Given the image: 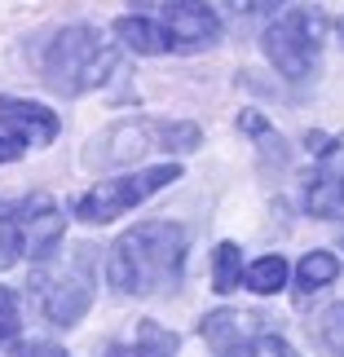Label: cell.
<instances>
[{"instance_id":"cell-1","label":"cell","mask_w":344,"mask_h":357,"mask_svg":"<svg viewBox=\"0 0 344 357\" xmlns=\"http://www.w3.org/2000/svg\"><path fill=\"white\" fill-rule=\"evenodd\" d=\"M186 260V229L177 221H142L119 234L106 260V282L124 296H155L177 282Z\"/></svg>"},{"instance_id":"cell-2","label":"cell","mask_w":344,"mask_h":357,"mask_svg":"<svg viewBox=\"0 0 344 357\" xmlns=\"http://www.w3.org/2000/svg\"><path fill=\"white\" fill-rule=\"evenodd\" d=\"M106 71H111V49L102 45V31L93 26H66L45 53V79L62 98L98 89Z\"/></svg>"},{"instance_id":"cell-3","label":"cell","mask_w":344,"mask_h":357,"mask_svg":"<svg viewBox=\"0 0 344 357\" xmlns=\"http://www.w3.org/2000/svg\"><path fill=\"white\" fill-rule=\"evenodd\" d=\"M203 340L216 349V357H300L287 340L274 331L269 318L247 309H221L203 318Z\"/></svg>"},{"instance_id":"cell-4","label":"cell","mask_w":344,"mask_h":357,"mask_svg":"<svg viewBox=\"0 0 344 357\" xmlns=\"http://www.w3.org/2000/svg\"><path fill=\"white\" fill-rule=\"evenodd\" d=\"M36 296L49 322L75 326L93 305V247H75L71 260H62L58 269L36 273Z\"/></svg>"},{"instance_id":"cell-5","label":"cell","mask_w":344,"mask_h":357,"mask_svg":"<svg viewBox=\"0 0 344 357\" xmlns=\"http://www.w3.org/2000/svg\"><path fill=\"white\" fill-rule=\"evenodd\" d=\"M177 176H181L177 163H159V168H142V172L115 176V181H102L75 203V216L89 221V225H106V221H115V216L133 212L137 203H146L150 195H159L163 185H172Z\"/></svg>"},{"instance_id":"cell-6","label":"cell","mask_w":344,"mask_h":357,"mask_svg":"<svg viewBox=\"0 0 344 357\" xmlns=\"http://www.w3.org/2000/svg\"><path fill=\"white\" fill-rule=\"evenodd\" d=\"M318 36L322 22L313 9H287L265 31V53L287 79H309L313 62H318Z\"/></svg>"},{"instance_id":"cell-7","label":"cell","mask_w":344,"mask_h":357,"mask_svg":"<svg viewBox=\"0 0 344 357\" xmlns=\"http://www.w3.org/2000/svg\"><path fill=\"white\" fill-rule=\"evenodd\" d=\"M305 208L309 216H322V221H340L344 216V137L318 150V163H313L305 181Z\"/></svg>"},{"instance_id":"cell-8","label":"cell","mask_w":344,"mask_h":357,"mask_svg":"<svg viewBox=\"0 0 344 357\" xmlns=\"http://www.w3.org/2000/svg\"><path fill=\"white\" fill-rule=\"evenodd\" d=\"M163 36L172 49H203L221 36V18L203 0H163Z\"/></svg>"},{"instance_id":"cell-9","label":"cell","mask_w":344,"mask_h":357,"mask_svg":"<svg viewBox=\"0 0 344 357\" xmlns=\"http://www.w3.org/2000/svg\"><path fill=\"white\" fill-rule=\"evenodd\" d=\"M0 123L13 132L18 146H49L58 137V115L36 102H18V98H0Z\"/></svg>"},{"instance_id":"cell-10","label":"cell","mask_w":344,"mask_h":357,"mask_svg":"<svg viewBox=\"0 0 344 357\" xmlns=\"http://www.w3.org/2000/svg\"><path fill=\"white\" fill-rule=\"evenodd\" d=\"M106 357H177V335L159 322H137L133 340H119V344L106 349Z\"/></svg>"},{"instance_id":"cell-11","label":"cell","mask_w":344,"mask_h":357,"mask_svg":"<svg viewBox=\"0 0 344 357\" xmlns=\"http://www.w3.org/2000/svg\"><path fill=\"white\" fill-rule=\"evenodd\" d=\"M340 278V260L331 256V252H309V256H300V269H296V291H300V300L305 296H313L318 287H327V282H336Z\"/></svg>"},{"instance_id":"cell-12","label":"cell","mask_w":344,"mask_h":357,"mask_svg":"<svg viewBox=\"0 0 344 357\" xmlns=\"http://www.w3.org/2000/svg\"><path fill=\"white\" fill-rule=\"evenodd\" d=\"M115 36L128 49H137V53H163V49H172L168 36H163V26H155L150 18H119L115 22Z\"/></svg>"},{"instance_id":"cell-13","label":"cell","mask_w":344,"mask_h":357,"mask_svg":"<svg viewBox=\"0 0 344 357\" xmlns=\"http://www.w3.org/2000/svg\"><path fill=\"white\" fill-rule=\"evenodd\" d=\"M243 282L252 287L256 296L283 291V282H287V260H283V256H260V260H252V265L243 269Z\"/></svg>"},{"instance_id":"cell-14","label":"cell","mask_w":344,"mask_h":357,"mask_svg":"<svg viewBox=\"0 0 344 357\" xmlns=\"http://www.w3.org/2000/svg\"><path fill=\"white\" fill-rule=\"evenodd\" d=\"M239 282H243V252H239L234 243H221V247L212 252V287L225 296V291H234Z\"/></svg>"},{"instance_id":"cell-15","label":"cell","mask_w":344,"mask_h":357,"mask_svg":"<svg viewBox=\"0 0 344 357\" xmlns=\"http://www.w3.org/2000/svg\"><path fill=\"white\" fill-rule=\"evenodd\" d=\"M22 252H27V238H22L18 212H13V203H0V269H9Z\"/></svg>"},{"instance_id":"cell-16","label":"cell","mask_w":344,"mask_h":357,"mask_svg":"<svg viewBox=\"0 0 344 357\" xmlns=\"http://www.w3.org/2000/svg\"><path fill=\"white\" fill-rule=\"evenodd\" d=\"M322 344L331 349L336 357H344V300L327 309V318H322Z\"/></svg>"},{"instance_id":"cell-17","label":"cell","mask_w":344,"mask_h":357,"mask_svg":"<svg viewBox=\"0 0 344 357\" xmlns=\"http://www.w3.org/2000/svg\"><path fill=\"white\" fill-rule=\"evenodd\" d=\"M18 326H22L18 300H13V291H5V287H0V344H9V340L18 335Z\"/></svg>"},{"instance_id":"cell-18","label":"cell","mask_w":344,"mask_h":357,"mask_svg":"<svg viewBox=\"0 0 344 357\" xmlns=\"http://www.w3.org/2000/svg\"><path fill=\"white\" fill-rule=\"evenodd\" d=\"M9 357H66L58 344H18Z\"/></svg>"},{"instance_id":"cell-19","label":"cell","mask_w":344,"mask_h":357,"mask_svg":"<svg viewBox=\"0 0 344 357\" xmlns=\"http://www.w3.org/2000/svg\"><path fill=\"white\" fill-rule=\"evenodd\" d=\"M239 13H269V9H278L283 0H230Z\"/></svg>"},{"instance_id":"cell-20","label":"cell","mask_w":344,"mask_h":357,"mask_svg":"<svg viewBox=\"0 0 344 357\" xmlns=\"http://www.w3.org/2000/svg\"><path fill=\"white\" fill-rule=\"evenodd\" d=\"M22 150H27V146H18L13 137H0V163H13V159H22Z\"/></svg>"},{"instance_id":"cell-21","label":"cell","mask_w":344,"mask_h":357,"mask_svg":"<svg viewBox=\"0 0 344 357\" xmlns=\"http://www.w3.org/2000/svg\"><path fill=\"white\" fill-rule=\"evenodd\" d=\"M340 36H344V22H340Z\"/></svg>"}]
</instances>
